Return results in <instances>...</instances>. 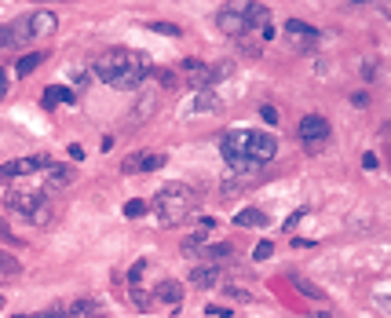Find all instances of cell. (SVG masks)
<instances>
[{
    "label": "cell",
    "mask_w": 391,
    "mask_h": 318,
    "mask_svg": "<svg viewBox=\"0 0 391 318\" xmlns=\"http://www.w3.org/2000/svg\"><path fill=\"white\" fill-rule=\"evenodd\" d=\"M40 63H45V51H30V55H22V59L15 63V74L19 77H30Z\"/></svg>",
    "instance_id": "7402d4cb"
},
{
    "label": "cell",
    "mask_w": 391,
    "mask_h": 318,
    "mask_svg": "<svg viewBox=\"0 0 391 318\" xmlns=\"http://www.w3.org/2000/svg\"><path fill=\"white\" fill-rule=\"evenodd\" d=\"M358 74H362V77H366V81H373V74H376V66H373V63H362V66H358Z\"/></svg>",
    "instance_id": "e575fe53"
},
{
    "label": "cell",
    "mask_w": 391,
    "mask_h": 318,
    "mask_svg": "<svg viewBox=\"0 0 391 318\" xmlns=\"http://www.w3.org/2000/svg\"><path fill=\"white\" fill-rule=\"evenodd\" d=\"M4 205L15 216H26V220H30L40 205H48V194L45 191H22V186H11V191L4 194Z\"/></svg>",
    "instance_id": "52a82bcc"
},
{
    "label": "cell",
    "mask_w": 391,
    "mask_h": 318,
    "mask_svg": "<svg viewBox=\"0 0 391 318\" xmlns=\"http://www.w3.org/2000/svg\"><path fill=\"white\" fill-rule=\"evenodd\" d=\"M223 106V99H220V92H198L194 99H191V103H186L183 106V113H191V118H194V113H212V110H220Z\"/></svg>",
    "instance_id": "9a60e30c"
},
{
    "label": "cell",
    "mask_w": 391,
    "mask_h": 318,
    "mask_svg": "<svg viewBox=\"0 0 391 318\" xmlns=\"http://www.w3.org/2000/svg\"><path fill=\"white\" fill-rule=\"evenodd\" d=\"M308 318H333V315H329V311H311Z\"/></svg>",
    "instance_id": "ab89813d"
},
{
    "label": "cell",
    "mask_w": 391,
    "mask_h": 318,
    "mask_svg": "<svg viewBox=\"0 0 391 318\" xmlns=\"http://www.w3.org/2000/svg\"><path fill=\"white\" fill-rule=\"evenodd\" d=\"M15 318H59V311H37V315H15Z\"/></svg>",
    "instance_id": "836d02e7"
},
{
    "label": "cell",
    "mask_w": 391,
    "mask_h": 318,
    "mask_svg": "<svg viewBox=\"0 0 391 318\" xmlns=\"http://www.w3.org/2000/svg\"><path fill=\"white\" fill-rule=\"evenodd\" d=\"M351 103L366 110V106H369V92H355V95H351Z\"/></svg>",
    "instance_id": "4dcf8cb0"
},
{
    "label": "cell",
    "mask_w": 391,
    "mask_h": 318,
    "mask_svg": "<svg viewBox=\"0 0 391 318\" xmlns=\"http://www.w3.org/2000/svg\"><path fill=\"white\" fill-rule=\"evenodd\" d=\"M271 253H274V241H256L253 260H256V264H264V260H271Z\"/></svg>",
    "instance_id": "4316f807"
},
{
    "label": "cell",
    "mask_w": 391,
    "mask_h": 318,
    "mask_svg": "<svg viewBox=\"0 0 391 318\" xmlns=\"http://www.w3.org/2000/svg\"><path fill=\"white\" fill-rule=\"evenodd\" d=\"M241 191H249V176H227L223 180V198H234V194H241Z\"/></svg>",
    "instance_id": "603a6c76"
},
{
    "label": "cell",
    "mask_w": 391,
    "mask_h": 318,
    "mask_svg": "<svg viewBox=\"0 0 391 318\" xmlns=\"http://www.w3.org/2000/svg\"><path fill=\"white\" fill-rule=\"evenodd\" d=\"M55 30H59V15H55V11H48V8L30 11V15H26V22H22V37H30V40H45V37H51Z\"/></svg>",
    "instance_id": "ba28073f"
},
{
    "label": "cell",
    "mask_w": 391,
    "mask_h": 318,
    "mask_svg": "<svg viewBox=\"0 0 391 318\" xmlns=\"http://www.w3.org/2000/svg\"><path fill=\"white\" fill-rule=\"evenodd\" d=\"M77 180V172L70 168V165H51L48 168V176H45V186H40V191L45 194H59V191H66L70 183Z\"/></svg>",
    "instance_id": "7c38bea8"
},
{
    "label": "cell",
    "mask_w": 391,
    "mask_h": 318,
    "mask_svg": "<svg viewBox=\"0 0 391 318\" xmlns=\"http://www.w3.org/2000/svg\"><path fill=\"white\" fill-rule=\"evenodd\" d=\"M157 99H161V95H157V88L143 92L139 103H136V110H132V121H150V113L157 110Z\"/></svg>",
    "instance_id": "e0dca14e"
},
{
    "label": "cell",
    "mask_w": 391,
    "mask_h": 318,
    "mask_svg": "<svg viewBox=\"0 0 391 318\" xmlns=\"http://www.w3.org/2000/svg\"><path fill=\"white\" fill-rule=\"evenodd\" d=\"M0 183H8V180H4V172H0Z\"/></svg>",
    "instance_id": "60d3db41"
},
{
    "label": "cell",
    "mask_w": 391,
    "mask_h": 318,
    "mask_svg": "<svg viewBox=\"0 0 391 318\" xmlns=\"http://www.w3.org/2000/svg\"><path fill=\"white\" fill-rule=\"evenodd\" d=\"M271 220H267V212L264 209H241L238 216H234V227H267Z\"/></svg>",
    "instance_id": "d6986e66"
},
{
    "label": "cell",
    "mask_w": 391,
    "mask_h": 318,
    "mask_svg": "<svg viewBox=\"0 0 391 318\" xmlns=\"http://www.w3.org/2000/svg\"><path fill=\"white\" fill-rule=\"evenodd\" d=\"M0 238H4V241H11V245H26L22 238H15V234H11V230H8L4 223H0Z\"/></svg>",
    "instance_id": "d6a6232c"
},
{
    "label": "cell",
    "mask_w": 391,
    "mask_h": 318,
    "mask_svg": "<svg viewBox=\"0 0 391 318\" xmlns=\"http://www.w3.org/2000/svg\"><path fill=\"white\" fill-rule=\"evenodd\" d=\"M230 70H234V63H220V66H209V63H201V59H183L179 63V77L191 84V88L198 92H209L212 84H220L230 77Z\"/></svg>",
    "instance_id": "5b68a950"
},
{
    "label": "cell",
    "mask_w": 391,
    "mask_h": 318,
    "mask_svg": "<svg viewBox=\"0 0 391 318\" xmlns=\"http://www.w3.org/2000/svg\"><path fill=\"white\" fill-rule=\"evenodd\" d=\"M362 165H366V168L373 172V168H376V165H381V161H376V154H362Z\"/></svg>",
    "instance_id": "d590c367"
},
{
    "label": "cell",
    "mask_w": 391,
    "mask_h": 318,
    "mask_svg": "<svg viewBox=\"0 0 391 318\" xmlns=\"http://www.w3.org/2000/svg\"><path fill=\"white\" fill-rule=\"evenodd\" d=\"M19 274H22V264H19V260L11 256V253H0V285H4V282H15Z\"/></svg>",
    "instance_id": "ffe728a7"
},
{
    "label": "cell",
    "mask_w": 391,
    "mask_h": 318,
    "mask_svg": "<svg viewBox=\"0 0 391 318\" xmlns=\"http://www.w3.org/2000/svg\"><path fill=\"white\" fill-rule=\"evenodd\" d=\"M70 157H74V161H81V157H84V147H77V143H74V147H70Z\"/></svg>",
    "instance_id": "f35d334b"
},
{
    "label": "cell",
    "mask_w": 391,
    "mask_h": 318,
    "mask_svg": "<svg viewBox=\"0 0 391 318\" xmlns=\"http://www.w3.org/2000/svg\"><path fill=\"white\" fill-rule=\"evenodd\" d=\"M147 209H150V205H147V201H139V198L125 201V216H128V220H139V216L147 212Z\"/></svg>",
    "instance_id": "484cf974"
},
{
    "label": "cell",
    "mask_w": 391,
    "mask_h": 318,
    "mask_svg": "<svg viewBox=\"0 0 391 318\" xmlns=\"http://www.w3.org/2000/svg\"><path fill=\"white\" fill-rule=\"evenodd\" d=\"M260 118H264L267 125H278V110H274V106H260Z\"/></svg>",
    "instance_id": "f546056e"
},
{
    "label": "cell",
    "mask_w": 391,
    "mask_h": 318,
    "mask_svg": "<svg viewBox=\"0 0 391 318\" xmlns=\"http://www.w3.org/2000/svg\"><path fill=\"white\" fill-rule=\"evenodd\" d=\"M303 216H308V209H296V212H293V216H289V220H285V227L293 230V227H296V223L303 220Z\"/></svg>",
    "instance_id": "1f68e13d"
},
{
    "label": "cell",
    "mask_w": 391,
    "mask_h": 318,
    "mask_svg": "<svg viewBox=\"0 0 391 318\" xmlns=\"http://www.w3.org/2000/svg\"><path fill=\"white\" fill-rule=\"evenodd\" d=\"M285 37L293 40L296 51H314L318 40H322V33H318L311 22H303V19H289V22H285Z\"/></svg>",
    "instance_id": "30bf717a"
},
{
    "label": "cell",
    "mask_w": 391,
    "mask_h": 318,
    "mask_svg": "<svg viewBox=\"0 0 391 318\" xmlns=\"http://www.w3.org/2000/svg\"><path fill=\"white\" fill-rule=\"evenodd\" d=\"M186 282L198 285V289H212V285H220V264H198V267H191Z\"/></svg>",
    "instance_id": "5bb4252c"
},
{
    "label": "cell",
    "mask_w": 391,
    "mask_h": 318,
    "mask_svg": "<svg viewBox=\"0 0 391 318\" xmlns=\"http://www.w3.org/2000/svg\"><path fill=\"white\" fill-rule=\"evenodd\" d=\"M150 296H154V303H183V285L176 278H165L150 289Z\"/></svg>",
    "instance_id": "2e32d148"
},
{
    "label": "cell",
    "mask_w": 391,
    "mask_h": 318,
    "mask_svg": "<svg viewBox=\"0 0 391 318\" xmlns=\"http://www.w3.org/2000/svg\"><path fill=\"white\" fill-rule=\"evenodd\" d=\"M0 308H4V296H0Z\"/></svg>",
    "instance_id": "b9f144b4"
},
{
    "label": "cell",
    "mask_w": 391,
    "mask_h": 318,
    "mask_svg": "<svg viewBox=\"0 0 391 318\" xmlns=\"http://www.w3.org/2000/svg\"><path fill=\"white\" fill-rule=\"evenodd\" d=\"M143 271H147V260H136L132 267H128V282L132 285H139V278H143Z\"/></svg>",
    "instance_id": "f1b7e54d"
},
{
    "label": "cell",
    "mask_w": 391,
    "mask_h": 318,
    "mask_svg": "<svg viewBox=\"0 0 391 318\" xmlns=\"http://www.w3.org/2000/svg\"><path fill=\"white\" fill-rule=\"evenodd\" d=\"M296 136H300V143H303V150L318 157V154L329 147V139H333V125L322 118V113H308V118H300Z\"/></svg>",
    "instance_id": "8992f818"
},
{
    "label": "cell",
    "mask_w": 391,
    "mask_h": 318,
    "mask_svg": "<svg viewBox=\"0 0 391 318\" xmlns=\"http://www.w3.org/2000/svg\"><path fill=\"white\" fill-rule=\"evenodd\" d=\"M59 318H95L99 315V300L92 296H81V300H70V303H59Z\"/></svg>",
    "instance_id": "4fadbf2b"
},
{
    "label": "cell",
    "mask_w": 391,
    "mask_h": 318,
    "mask_svg": "<svg viewBox=\"0 0 391 318\" xmlns=\"http://www.w3.org/2000/svg\"><path fill=\"white\" fill-rule=\"evenodd\" d=\"M168 165V154H132L121 161V172L125 176H136V172H157Z\"/></svg>",
    "instance_id": "8fae6325"
},
{
    "label": "cell",
    "mask_w": 391,
    "mask_h": 318,
    "mask_svg": "<svg viewBox=\"0 0 391 318\" xmlns=\"http://www.w3.org/2000/svg\"><path fill=\"white\" fill-rule=\"evenodd\" d=\"M205 311H209V315H220V318H227V315H230L227 308H216V303H209V308H205Z\"/></svg>",
    "instance_id": "74e56055"
},
{
    "label": "cell",
    "mask_w": 391,
    "mask_h": 318,
    "mask_svg": "<svg viewBox=\"0 0 391 318\" xmlns=\"http://www.w3.org/2000/svg\"><path fill=\"white\" fill-rule=\"evenodd\" d=\"M289 282H293V289H300L303 296H311V300H326V289H318L311 278H303V274H296V271L289 274Z\"/></svg>",
    "instance_id": "44dd1931"
},
{
    "label": "cell",
    "mask_w": 391,
    "mask_h": 318,
    "mask_svg": "<svg viewBox=\"0 0 391 318\" xmlns=\"http://www.w3.org/2000/svg\"><path fill=\"white\" fill-rule=\"evenodd\" d=\"M271 15V8L267 4H256V0H249V4H223V8H216V26L227 33V37H234V40H245V37H256V30Z\"/></svg>",
    "instance_id": "277c9868"
},
{
    "label": "cell",
    "mask_w": 391,
    "mask_h": 318,
    "mask_svg": "<svg viewBox=\"0 0 391 318\" xmlns=\"http://www.w3.org/2000/svg\"><path fill=\"white\" fill-rule=\"evenodd\" d=\"M55 161L48 154H26L19 157V161H8L0 165V172H4V180H22V176H33V172H48Z\"/></svg>",
    "instance_id": "9c48e42d"
},
{
    "label": "cell",
    "mask_w": 391,
    "mask_h": 318,
    "mask_svg": "<svg viewBox=\"0 0 391 318\" xmlns=\"http://www.w3.org/2000/svg\"><path fill=\"white\" fill-rule=\"evenodd\" d=\"M198 201H201V194L194 191L191 183H165L161 191L147 201V205H150V212L157 216V223H161V227H176L183 220H191V212L198 209Z\"/></svg>",
    "instance_id": "3957f363"
},
{
    "label": "cell",
    "mask_w": 391,
    "mask_h": 318,
    "mask_svg": "<svg viewBox=\"0 0 391 318\" xmlns=\"http://www.w3.org/2000/svg\"><path fill=\"white\" fill-rule=\"evenodd\" d=\"M59 103H70V106H74V103H77V95H74V88H59V84H51V88L45 92V99H40V106H45V110H51V106H59Z\"/></svg>",
    "instance_id": "ac0fdd59"
},
{
    "label": "cell",
    "mask_w": 391,
    "mask_h": 318,
    "mask_svg": "<svg viewBox=\"0 0 391 318\" xmlns=\"http://www.w3.org/2000/svg\"><path fill=\"white\" fill-rule=\"evenodd\" d=\"M128 303H132L136 311H150L154 308V296L143 293V289H132V293H128Z\"/></svg>",
    "instance_id": "cb8c5ba5"
},
{
    "label": "cell",
    "mask_w": 391,
    "mask_h": 318,
    "mask_svg": "<svg viewBox=\"0 0 391 318\" xmlns=\"http://www.w3.org/2000/svg\"><path fill=\"white\" fill-rule=\"evenodd\" d=\"M220 154L238 176H256L264 165L278 157V139L260 128H227L220 136Z\"/></svg>",
    "instance_id": "6da1fadb"
},
{
    "label": "cell",
    "mask_w": 391,
    "mask_h": 318,
    "mask_svg": "<svg viewBox=\"0 0 391 318\" xmlns=\"http://www.w3.org/2000/svg\"><path fill=\"white\" fill-rule=\"evenodd\" d=\"M150 70H154V63L136 48H103L88 63V74L99 77L103 84H110V88H118V92L139 88V84L150 77Z\"/></svg>",
    "instance_id": "7a4b0ae2"
},
{
    "label": "cell",
    "mask_w": 391,
    "mask_h": 318,
    "mask_svg": "<svg viewBox=\"0 0 391 318\" xmlns=\"http://www.w3.org/2000/svg\"><path fill=\"white\" fill-rule=\"evenodd\" d=\"M223 293L230 296V300H241V303H253V296H249V289H241V285H227Z\"/></svg>",
    "instance_id": "83f0119b"
},
{
    "label": "cell",
    "mask_w": 391,
    "mask_h": 318,
    "mask_svg": "<svg viewBox=\"0 0 391 318\" xmlns=\"http://www.w3.org/2000/svg\"><path fill=\"white\" fill-rule=\"evenodd\" d=\"M147 26H150L154 33H161V37H183V30H179L176 22H147Z\"/></svg>",
    "instance_id": "d4e9b609"
},
{
    "label": "cell",
    "mask_w": 391,
    "mask_h": 318,
    "mask_svg": "<svg viewBox=\"0 0 391 318\" xmlns=\"http://www.w3.org/2000/svg\"><path fill=\"white\" fill-rule=\"evenodd\" d=\"M4 92H8V70L0 66V99H4Z\"/></svg>",
    "instance_id": "8d00e7d4"
}]
</instances>
